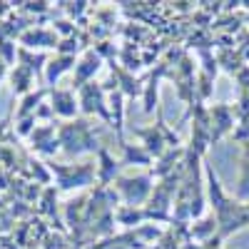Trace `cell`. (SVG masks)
I'll return each mask as SVG.
<instances>
[{
  "mask_svg": "<svg viewBox=\"0 0 249 249\" xmlns=\"http://www.w3.org/2000/svg\"><path fill=\"white\" fill-rule=\"evenodd\" d=\"M207 179H210V199H212V210H214V219H217V237L224 239L232 232L244 230L249 224V207L224 197L222 184H219L217 175L212 172V167H207Z\"/></svg>",
  "mask_w": 249,
  "mask_h": 249,
  "instance_id": "6da1fadb",
  "label": "cell"
},
{
  "mask_svg": "<svg viewBox=\"0 0 249 249\" xmlns=\"http://www.w3.org/2000/svg\"><path fill=\"white\" fill-rule=\"evenodd\" d=\"M20 60L25 62V68H28V70H33V72L40 77V72H43V62H45L48 57H45V55H35V57H30L28 50H20Z\"/></svg>",
  "mask_w": 249,
  "mask_h": 249,
  "instance_id": "ffe728a7",
  "label": "cell"
},
{
  "mask_svg": "<svg viewBox=\"0 0 249 249\" xmlns=\"http://www.w3.org/2000/svg\"><path fill=\"white\" fill-rule=\"evenodd\" d=\"M72 62H75V55H60V57H53L50 60V65H48V82L53 85V82L65 72V70H70L72 68Z\"/></svg>",
  "mask_w": 249,
  "mask_h": 249,
  "instance_id": "2e32d148",
  "label": "cell"
},
{
  "mask_svg": "<svg viewBox=\"0 0 249 249\" xmlns=\"http://www.w3.org/2000/svg\"><path fill=\"white\" fill-rule=\"evenodd\" d=\"M100 62H102V57H100V53L97 50H88L85 53V57H82V62L77 65V70H75V80H72V88L75 90H82L90 82V77L100 70Z\"/></svg>",
  "mask_w": 249,
  "mask_h": 249,
  "instance_id": "52a82bcc",
  "label": "cell"
},
{
  "mask_svg": "<svg viewBox=\"0 0 249 249\" xmlns=\"http://www.w3.org/2000/svg\"><path fill=\"white\" fill-rule=\"evenodd\" d=\"M247 207H249V204H247Z\"/></svg>",
  "mask_w": 249,
  "mask_h": 249,
  "instance_id": "7402d4cb",
  "label": "cell"
},
{
  "mask_svg": "<svg viewBox=\"0 0 249 249\" xmlns=\"http://www.w3.org/2000/svg\"><path fill=\"white\" fill-rule=\"evenodd\" d=\"M97 157H100V175H97V179H100V190H107V184L115 179V175H117V170L122 167V164H120L117 160H112L110 152H107L105 147H100Z\"/></svg>",
  "mask_w": 249,
  "mask_h": 249,
  "instance_id": "8fae6325",
  "label": "cell"
},
{
  "mask_svg": "<svg viewBox=\"0 0 249 249\" xmlns=\"http://www.w3.org/2000/svg\"><path fill=\"white\" fill-rule=\"evenodd\" d=\"M239 199L249 197V140L244 142V160H242V177H239V190H237Z\"/></svg>",
  "mask_w": 249,
  "mask_h": 249,
  "instance_id": "ac0fdd59",
  "label": "cell"
},
{
  "mask_svg": "<svg viewBox=\"0 0 249 249\" xmlns=\"http://www.w3.org/2000/svg\"><path fill=\"white\" fill-rule=\"evenodd\" d=\"M48 170L55 175L57 179V192H70L75 187H88L95 179V162H82V164H57L50 162Z\"/></svg>",
  "mask_w": 249,
  "mask_h": 249,
  "instance_id": "3957f363",
  "label": "cell"
},
{
  "mask_svg": "<svg viewBox=\"0 0 249 249\" xmlns=\"http://www.w3.org/2000/svg\"><path fill=\"white\" fill-rule=\"evenodd\" d=\"M137 135L144 137V144H147L144 150H147L150 155L160 157V155L164 152V142H162V137H160V132H157L155 127H150V130H137Z\"/></svg>",
  "mask_w": 249,
  "mask_h": 249,
  "instance_id": "e0dca14e",
  "label": "cell"
},
{
  "mask_svg": "<svg viewBox=\"0 0 249 249\" xmlns=\"http://www.w3.org/2000/svg\"><path fill=\"white\" fill-rule=\"evenodd\" d=\"M80 105H82V110H85L88 115L97 112L105 122H110V112L105 107V88L95 85V82H88V85L80 90Z\"/></svg>",
  "mask_w": 249,
  "mask_h": 249,
  "instance_id": "5b68a950",
  "label": "cell"
},
{
  "mask_svg": "<svg viewBox=\"0 0 249 249\" xmlns=\"http://www.w3.org/2000/svg\"><path fill=\"white\" fill-rule=\"evenodd\" d=\"M37 214L50 217V222H53L55 230L65 232V224L60 222V212H57V190H55V187H48V190L43 192V197H40V204H37Z\"/></svg>",
  "mask_w": 249,
  "mask_h": 249,
  "instance_id": "9c48e42d",
  "label": "cell"
},
{
  "mask_svg": "<svg viewBox=\"0 0 249 249\" xmlns=\"http://www.w3.org/2000/svg\"><path fill=\"white\" fill-rule=\"evenodd\" d=\"M140 219H144V212H140V210H135V207H124V210H120L117 212V222L120 224H135V222H140Z\"/></svg>",
  "mask_w": 249,
  "mask_h": 249,
  "instance_id": "44dd1931",
  "label": "cell"
},
{
  "mask_svg": "<svg viewBox=\"0 0 249 249\" xmlns=\"http://www.w3.org/2000/svg\"><path fill=\"white\" fill-rule=\"evenodd\" d=\"M232 117H234L232 107H227V105H214V107H212V120H214V124H217V127L212 130V142H217L227 130L232 127Z\"/></svg>",
  "mask_w": 249,
  "mask_h": 249,
  "instance_id": "7c38bea8",
  "label": "cell"
},
{
  "mask_svg": "<svg viewBox=\"0 0 249 249\" xmlns=\"http://www.w3.org/2000/svg\"><path fill=\"white\" fill-rule=\"evenodd\" d=\"M20 43L23 45H30V48H57V35L45 30V28H33V30H25L23 35H20Z\"/></svg>",
  "mask_w": 249,
  "mask_h": 249,
  "instance_id": "30bf717a",
  "label": "cell"
},
{
  "mask_svg": "<svg viewBox=\"0 0 249 249\" xmlns=\"http://www.w3.org/2000/svg\"><path fill=\"white\" fill-rule=\"evenodd\" d=\"M167 72V68L164 65H160L157 68V72H152V77H150V85H147V92H144V112H152L155 110V105H157V82H160V77Z\"/></svg>",
  "mask_w": 249,
  "mask_h": 249,
  "instance_id": "9a60e30c",
  "label": "cell"
},
{
  "mask_svg": "<svg viewBox=\"0 0 249 249\" xmlns=\"http://www.w3.org/2000/svg\"><path fill=\"white\" fill-rule=\"evenodd\" d=\"M33 80H35V72L28 70L25 65H18L15 72L10 75V82H13V90L15 95H28L30 85H33Z\"/></svg>",
  "mask_w": 249,
  "mask_h": 249,
  "instance_id": "5bb4252c",
  "label": "cell"
},
{
  "mask_svg": "<svg viewBox=\"0 0 249 249\" xmlns=\"http://www.w3.org/2000/svg\"><path fill=\"white\" fill-rule=\"evenodd\" d=\"M60 147L68 155H82V152H100L102 144L97 142V135L92 132V124L88 120H72L65 122L57 130Z\"/></svg>",
  "mask_w": 249,
  "mask_h": 249,
  "instance_id": "7a4b0ae2",
  "label": "cell"
},
{
  "mask_svg": "<svg viewBox=\"0 0 249 249\" xmlns=\"http://www.w3.org/2000/svg\"><path fill=\"white\" fill-rule=\"evenodd\" d=\"M122 150H124V164H127V162H140V164H147L150 160H152V155L147 152V150H144V147H132V144H127V142H124L122 144Z\"/></svg>",
  "mask_w": 249,
  "mask_h": 249,
  "instance_id": "d6986e66",
  "label": "cell"
},
{
  "mask_svg": "<svg viewBox=\"0 0 249 249\" xmlns=\"http://www.w3.org/2000/svg\"><path fill=\"white\" fill-rule=\"evenodd\" d=\"M30 147L43 155V157H50L60 150V140L55 137V122L50 124H43V127H35L33 135H30Z\"/></svg>",
  "mask_w": 249,
  "mask_h": 249,
  "instance_id": "8992f818",
  "label": "cell"
},
{
  "mask_svg": "<svg viewBox=\"0 0 249 249\" xmlns=\"http://www.w3.org/2000/svg\"><path fill=\"white\" fill-rule=\"evenodd\" d=\"M152 175H140V177H120L117 179V190L120 195L124 197V202H127L130 207L140 204L147 199L150 190H152Z\"/></svg>",
  "mask_w": 249,
  "mask_h": 249,
  "instance_id": "277c9868",
  "label": "cell"
},
{
  "mask_svg": "<svg viewBox=\"0 0 249 249\" xmlns=\"http://www.w3.org/2000/svg\"><path fill=\"white\" fill-rule=\"evenodd\" d=\"M45 92H48V88H40L37 92H28V95L23 97V105L18 107V115H15V117H18V122H20V120H28V117H35V115H37L35 110H37V105H40V100L45 97Z\"/></svg>",
  "mask_w": 249,
  "mask_h": 249,
  "instance_id": "4fadbf2b",
  "label": "cell"
},
{
  "mask_svg": "<svg viewBox=\"0 0 249 249\" xmlns=\"http://www.w3.org/2000/svg\"><path fill=\"white\" fill-rule=\"evenodd\" d=\"M50 102H53V112L57 117H65V120H72L77 115V105H75V95L72 90H53L50 92Z\"/></svg>",
  "mask_w": 249,
  "mask_h": 249,
  "instance_id": "ba28073f",
  "label": "cell"
}]
</instances>
